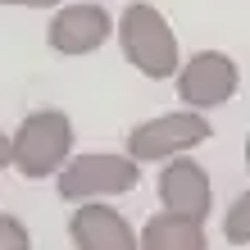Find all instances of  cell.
Returning a JSON list of instances; mask_svg holds the SVG:
<instances>
[{
	"mask_svg": "<svg viewBox=\"0 0 250 250\" xmlns=\"http://www.w3.org/2000/svg\"><path fill=\"white\" fill-rule=\"evenodd\" d=\"M119 46L127 55V64L137 73H146V78H155V82L173 78L178 64H182L178 37H173L168 19L155 5H146V0H137V5L123 9V19H119Z\"/></svg>",
	"mask_w": 250,
	"mask_h": 250,
	"instance_id": "6da1fadb",
	"label": "cell"
},
{
	"mask_svg": "<svg viewBox=\"0 0 250 250\" xmlns=\"http://www.w3.org/2000/svg\"><path fill=\"white\" fill-rule=\"evenodd\" d=\"M200 141H209V119L200 109H182V114H159V119L132 127L127 155L137 164H155V159H173V155L196 150Z\"/></svg>",
	"mask_w": 250,
	"mask_h": 250,
	"instance_id": "277c9868",
	"label": "cell"
},
{
	"mask_svg": "<svg viewBox=\"0 0 250 250\" xmlns=\"http://www.w3.org/2000/svg\"><path fill=\"white\" fill-rule=\"evenodd\" d=\"M141 182V168L132 155H73L60 168V196L64 200H100V196H123Z\"/></svg>",
	"mask_w": 250,
	"mask_h": 250,
	"instance_id": "3957f363",
	"label": "cell"
},
{
	"mask_svg": "<svg viewBox=\"0 0 250 250\" xmlns=\"http://www.w3.org/2000/svg\"><path fill=\"white\" fill-rule=\"evenodd\" d=\"M68 237L78 250H137V232L109 205H78L68 218Z\"/></svg>",
	"mask_w": 250,
	"mask_h": 250,
	"instance_id": "ba28073f",
	"label": "cell"
},
{
	"mask_svg": "<svg viewBox=\"0 0 250 250\" xmlns=\"http://www.w3.org/2000/svg\"><path fill=\"white\" fill-rule=\"evenodd\" d=\"M109 27L114 23H109V14L100 5H64L50 19L46 41L60 55H91V50H100L109 41Z\"/></svg>",
	"mask_w": 250,
	"mask_h": 250,
	"instance_id": "52a82bcc",
	"label": "cell"
},
{
	"mask_svg": "<svg viewBox=\"0 0 250 250\" xmlns=\"http://www.w3.org/2000/svg\"><path fill=\"white\" fill-rule=\"evenodd\" d=\"M159 200L164 209H178L187 218H209L214 209V191H209V173H205L191 155H173L164 159V173H159Z\"/></svg>",
	"mask_w": 250,
	"mask_h": 250,
	"instance_id": "8992f818",
	"label": "cell"
},
{
	"mask_svg": "<svg viewBox=\"0 0 250 250\" xmlns=\"http://www.w3.org/2000/svg\"><path fill=\"white\" fill-rule=\"evenodd\" d=\"M0 5H32V9H50V5H60V0H0Z\"/></svg>",
	"mask_w": 250,
	"mask_h": 250,
	"instance_id": "4fadbf2b",
	"label": "cell"
},
{
	"mask_svg": "<svg viewBox=\"0 0 250 250\" xmlns=\"http://www.w3.org/2000/svg\"><path fill=\"white\" fill-rule=\"evenodd\" d=\"M9 159H14V146H9L5 132H0V168H9Z\"/></svg>",
	"mask_w": 250,
	"mask_h": 250,
	"instance_id": "7c38bea8",
	"label": "cell"
},
{
	"mask_svg": "<svg viewBox=\"0 0 250 250\" xmlns=\"http://www.w3.org/2000/svg\"><path fill=\"white\" fill-rule=\"evenodd\" d=\"M27 246H32L27 228H23L14 214H0V250H27Z\"/></svg>",
	"mask_w": 250,
	"mask_h": 250,
	"instance_id": "8fae6325",
	"label": "cell"
},
{
	"mask_svg": "<svg viewBox=\"0 0 250 250\" xmlns=\"http://www.w3.org/2000/svg\"><path fill=\"white\" fill-rule=\"evenodd\" d=\"M223 237L232 246H250V191L237 196L228 205V218H223Z\"/></svg>",
	"mask_w": 250,
	"mask_h": 250,
	"instance_id": "30bf717a",
	"label": "cell"
},
{
	"mask_svg": "<svg viewBox=\"0 0 250 250\" xmlns=\"http://www.w3.org/2000/svg\"><path fill=\"white\" fill-rule=\"evenodd\" d=\"M14 159L9 164L23 173V178H50V173L64 168V159L73 155V123L64 109H37L27 114L14 132Z\"/></svg>",
	"mask_w": 250,
	"mask_h": 250,
	"instance_id": "7a4b0ae2",
	"label": "cell"
},
{
	"mask_svg": "<svg viewBox=\"0 0 250 250\" xmlns=\"http://www.w3.org/2000/svg\"><path fill=\"white\" fill-rule=\"evenodd\" d=\"M173 78H178L182 105H191V109L228 105V100L237 96V82H241L232 55H223V50H200V55H191V60L173 73Z\"/></svg>",
	"mask_w": 250,
	"mask_h": 250,
	"instance_id": "5b68a950",
	"label": "cell"
},
{
	"mask_svg": "<svg viewBox=\"0 0 250 250\" xmlns=\"http://www.w3.org/2000/svg\"><path fill=\"white\" fill-rule=\"evenodd\" d=\"M246 168H250V137H246Z\"/></svg>",
	"mask_w": 250,
	"mask_h": 250,
	"instance_id": "5bb4252c",
	"label": "cell"
},
{
	"mask_svg": "<svg viewBox=\"0 0 250 250\" xmlns=\"http://www.w3.org/2000/svg\"><path fill=\"white\" fill-rule=\"evenodd\" d=\"M137 246H146V250H205L209 241H205V223H200V218L164 209V214H155L150 223H146Z\"/></svg>",
	"mask_w": 250,
	"mask_h": 250,
	"instance_id": "9c48e42d",
	"label": "cell"
}]
</instances>
